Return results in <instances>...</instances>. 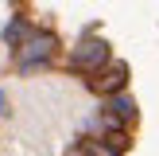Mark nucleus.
I'll return each instance as SVG.
<instances>
[{"label":"nucleus","mask_w":159,"mask_h":156,"mask_svg":"<svg viewBox=\"0 0 159 156\" xmlns=\"http://www.w3.org/2000/svg\"><path fill=\"white\" fill-rule=\"evenodd\" d=\"M27 39H31V27H27V20H23V16L8 20V27H4V43H8V47H16V51H20Z\"/></svg>","instance_id":"5"},{"label":"nucleus","mask_w":159,"mask_h":156,"mask_svg":"<svg viewBox=\"0 0 159 156\" xmlns=\"http://www.w3.org/2000/svg\"><path fill=\"white\" fill-rule=\"evenodd\" d=\"M54 47H58V39H54L51 31H35V35H31L27 43L16 51V62H20L23 70H31L35 62H47V59H51V55H54Z\"/></svg>","instance_id":"2"},{"label":"nucleus","mask_w":159,"mask_h":156,"mask_svg":"<svg viewBox=\"0 0 159 156\" xmlns=\"http://www.w3.org/2000/svg\"><path fill=\"white\" fill-rule=\"evenodd\" d=\"M136 101L128 98V94H116V98H109V105H105V117H113L116 125H124V121H136Z\"/></svg>","instance_id":"4"},{"label":"nucleus","mask_w":159,"mask_h":156,"mask_svg":"<svg viewBox=\"0 0 159 156\" xmlns=\"http://www.w3.org/2000/svg\"><path fill=\"white\" fill-rule=\"evenodd\" d=\"M4 113H12V109H8V94L0 90V117H4Z\"/></svg>","instance_id":"6"},{"label":"nucleus","mask_w":159,"mask_h":156,"mask_svg":"<svg viewBox=\"0 0 159 156\" xmlns=\"http://www.w3.org/2000/svg\"><path fill=\"white\" fill-rule=\"evenodd\" d=\"M124 82H128V66H124V62H113L101 78H93V90L116 98V94H124Z\"/></svg>","instance_id":"3"},{"label":"nucleus","mask_w":159,"mask_h":156,"mask_svg":"<svg viewBox=\"0 0 159 156\" xmlns=\"http://www.w3.org/2000/svg\"><path fill=\"white\" fill-rule=\"evenodd\" d=\"M105 62H109V39H97V35H85L70 55L74 70H101Z\"/></svg>","instance_id":"1"}]
</instances>
